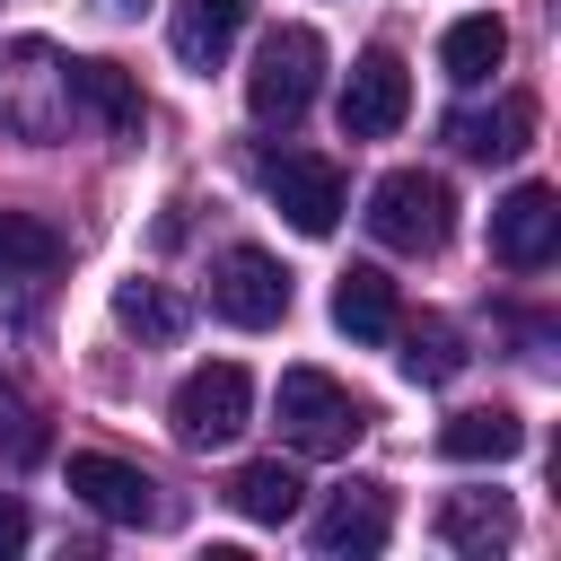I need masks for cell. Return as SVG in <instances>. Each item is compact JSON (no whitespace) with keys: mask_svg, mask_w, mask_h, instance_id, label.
<instances>
[{"mask_svg":"<svg viewBox=\"0 0 561 561\" xmlns=\"http://www.w3.org/2000/svg\"><path fill=\"white\" fill-rule=\"evenodd\" d=\"M368 237H377L386 254H438V245L456 237V193H447V175H430V167L377 175V193H368Z\"/></svg>","mask_w":561,"mask_h":561,"instance_id":"6da1fadb","label":"cell"},{"mask_svg":"<svg viewBox=\"0 0 561 561\" xmlns=\"http://www.w3.org/2000/svg\"><path fill=\"white\" fill-rule=\"evenodd\" d=\"M324 88V35L316 26H272L254 44V70H245V105L254 123H298Z\"/></svg>","mask_w":561,"mask_h":561,"instance_id":"7a4b0ae2","label":"cell"},{"mask_svg":"<svg viewBox=\"0 0 561 561\" xmlns=\"http://www.w3.org/2000/svg\"><path fill=\"white\" fill-rule=\"evenodd\" d=\"M359 430H368V403L342 377H324V368H289L280 377V438L298 456H351Z\"/></svg>","mask_w":561,"mask_h":561,"instance_id":"3957f363","label":"cell"},{"mask_svg":"<svg viewBox=\"0 0 561 561\" xmlns=\"http://www.w3.org/2000/svg\"><path fill=\"white\" fill-rule=\"evenodd\" d=\"M61 123H70V61L53 44H35V35H18L0 53V131L53 140Z\"/></svg>","mask_w":561,"mask_h":561,"instance_id":"277c9868","label":"cell"},{"mask_svg":"<svg viewBox=\"0 0 561 561\" xmlns=\"http://www.w3.org/2000/svg\"><path fill=\"white\" fill-rule=\"evenodd\" d=\"M254 184L272 193V210L298 237H333L342 228V167L333 158H316V149H263L254 158Z\"/></svg>","mask_w":561,"mask_h":561,"instance_id":"5b68a950","label":"cell"},{"mask_svg":"<svg viewBox=\"0 0 561 561\" xmlns=\"http://www.w3.org/2000/svg\"><path fill=\"white\" fill-rule=\"evenodd\" d=\"M245 412H254V377H245L237 359L193 368V377L175 386V403H167V421H175L184 447H228V438L245 430Z\"/></svg>","mask_w":561,"mask_h":561,"instance_id":"8992f818","label":"cell"},{"mask_svg":"<svg viewBox=\"0 0 561 561\" xmlns=\"http://www.w3.org/2000/svg\"><path fill=\"white\" fill-rule=\"evenodd\" d=\"M210 307H219L237 333H263V324L289 316V272H280L263 245H228V254L210 263Z\"/></svg>","mask_w":561,"mask_h":561,"instance_id":"52a82bcc","label":"cell"},{"mask_svg":"<svg viewBox=\"0 0 561 561\" xmlns=\"http://www.w3.org/2000/svg\"><path fill=\"white\" fill-rule=\"evenodd\" d=\"M403 114H412V70H403V53H359L351 61V79H342V131L351 140H386V131H403Z\"/></svg>","mask_w":561,"mask_h":561,"instance_id":"ba28073f","label":"cell"},{"mask_svg":"<svg viewBox=\"0 0 561 561\" xmlns=\"http://www.w3.org/2000/svg\"><path fill=\"white\" fill-rule=\"evenodd\" d=\"M70 491H79V500H88L105 526H158V517H167L158 482H149L140 465L105 456V447H79V456H70Z\"/></svg>","mask_w":561,"mask_h":561,"instance_id":"9c48e42d","label":"cell"},{"mask_svg":"<svg viewBox=\"0 0 561 561\" xmlns=\"http://www.w3.org/2000/svg\"><path fill=\"white\" fill-rule=\"evenodd\" d=\"M491 254L508 272H543L561 254V193L552 184H517L500 210H491Z\"/></svg>","mask_w":561,"mask_h":561,"instance_id":"30bf717a","label":"cell"},{"mask_svg":"<svg viewBox=\"0 0 561 561\" xmlns=\"http://www.w3.org/2000/svg\"><path fill=\"white\" fill-rule=\"evenodd\" d=\"M386 535H394V500L377 482H351L316 508V552L324 561H368V552H386Z\"/></svg>","mask_w":561,"mask_h":561,"instance_id":"8fae6325","label":"cell"},{"mask_svg":"<svg viewBox=\"0 0 561 561\" xmlns=\"http://www.w3.org/2000/svg\"><path fill=\"white\" fill-rule=\"evenodd\" d=\"M245 9H254V0H175V18H167L175 61H184V70H219L228 44L245 35Z\"/></svg>","mask_w":561,"mask_h":561,"instance_id":"7c38bea8","label":"cell"},{"mask_svg":"<svg viewBox=\"0 0 561 561\" xmlns=\"http://www.w3.org/2000/svg\"><path fill=\"white\" fill-rule=\"evenodd\" d=\"M70 114H88V123L114 131V140H131V131H140V88H131V70H123V61H70Z\"/></svg>","mask_w":561,"mask_h":561,"instance_id":"4fadbf2b","label":"cell"},{"mask_svg":"<svg viewBox=\"0 0 561 561\" xmlns=\"http://www.w3.org/2000/svg\"><path fill=\"white\" fill-rule=\"evenodd\" d=\"M526 447V421L508 403H482V412H447L438 421V456L447 465H508Z\"/></svg>","mask_w":561,"mask_h":561,"instance_id":"5bb4252c","label":"cell"},{"mask_svg":"<svg viewBox=\"0 0 561 561\" xmlns=\"http://www.w3.org/2000/svg\"><path fill=\"white\" fill-rule=\"evenodd\" d=\"M333 324H342L351 342H394V324H403L394 280H386L377 263H351V272L333 280Z\"/></svg>","mask_w":561,"mask_h":561,"instance_id":"9a60e30c","label":"cell"},{"mask_svg":"<svg viewBox=\"0 0 561 561\" xmlns=\"http://www.w3.org/2000/svg\"><path fill=\"white\" fill-rule=\"evenodd\" d=\"M508 535H517L508 491H447V500H438V543H456V552H500Z\"/></svg>","mask_w":561,"mask_h":561,"instance_id":"2e32d148","label":"cell"},{"mask_svg":"<svg viewBox=\"0 0 561 561\" xmlns=\"http://www.w3.org/2000/svg\"><path fill=\"white\" fill-rule=\"evenodd\" d=\"M500 61H508V26H500L491 9H473V18H456V26L438 35V70H447L456 88H482Z\"/></svg>","mask_w":561,"mask_h":561,"instance_id":"e0dca14e","label":"cell"},{"mask_svg":"<svg viewBox=\"0 0 561 561\" xmlns=\"http://www.w3.org/2000/svg\"><path fill=\"white\" fill-rule=\"evenodd\" d=\"M298 500H307V482H298L280 456H254V465H237V482H228V508L254 517V526H289Z\"/></svg>","mask_w":561,"mask_h":561,"instance_id":"ac0fdd59","label":"cell"},{"mask_svg":"<svg viewBox=\"0 0 561 561\" xmlns=\"http://www.w3.org/2000/svg\"><path fill=\"white\" fill-rule=\"evenodd\" d=\"M526 131H535V96H500L491 114H447V140L465 158H517Z\"/></svg>","mask_w":561,"mask_h":561,"instance_id":"d6986e66","label":"cell"},{"mask_svg":"<svg viewBox=\"0 0 561 561\" xmlns=\"http://www.w3.org/2000/svg\"><path fill=\"white\" fill-rule=\"evenodd\" d=\"M61 228L53 219H35V210H0V280H44V272H61Z\"/></svg>","mask_w":561,"mask_h":561,"instance_id":"ffe728a7","label":"cell"},{"mask_svg":"<svg viewBox=\"0 0 561 561\" xmlns=\"http://www.w3.org/2000/svg\"><path fill=\"white\" fill-rule=\"evenodd\" d=\"M394 359H403V377L412 386H447L456 368H465V342H456V324H438V316H421V324H394Z\"/></svg>","mask_w":561,"mask_h":561,"instance_id":"44dd1931","label":"cell"},{"mask_svg":"<svg viewBox=\"0 0 561 561\" xmlns=\"http://www.w3.org/2000/svg\"><path fill=\"white\" fill-rule=\"evenodd\" d=\"M114 324H123V333H140V342H175L184 307H175L158 280H123V289H114Z\"/></svg>","mask_w":561,"mask_h":561,"instance_id":"7402d4cb","label":"cell"},{"mask_svg":"<svg viewBox=\"0 0 561 561\" xmlns=\"http://www.w3.org/2000/svg\"><path fill=\"white\" fill-rule=\"evenodd\" d=\"M26 535H35V517H26V508L0 491V561H9V552H26Z\"/></svg>","mask_w":561,"mask_h":561,"instance_id":"603a6c76","label":"cell"},{"mask_svg":"<svg viewBox=\"0 0 561 561\" xmlns=\"http://www.w3.org/2000/svg\"><path fill=\"white\" fill-rule=\"evenodd\" d=\"M123 9H131V0H123Z\"/></svg>","mask_w":561,"mask_h":561,"instance_id":"cb8c5ba5","label":"cell"}]
</instances>
